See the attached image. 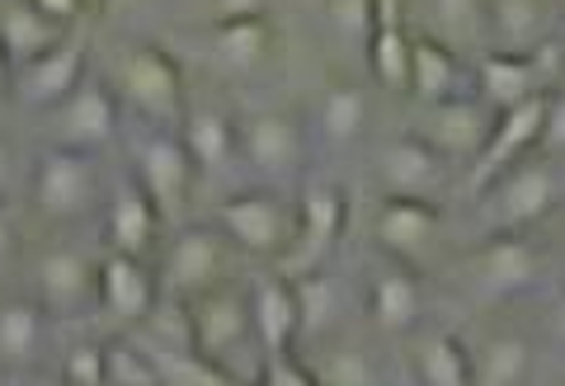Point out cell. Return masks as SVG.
Returning <instances> with one entry per match:
<instances>
[{"label": "cell", "mask_w": 565, "mask_h": 386, "mask_svg": "<svg viewBox=\"0 0 565 386\" xmlns=\"http://www.w3.org/2000/svg\"><path fill=\"white\" fill-rule=\"evenodd\" d=\"M184 315H189L193 363L232 386H259L269 354H264L255 321H250V288L217 283L212 292L184 302Z\"/></svg>", "instance_id": "obj_1"}, {"label": "cell", "mask_w": 565, "mask_h": 386, "mask_svg": "<svg viewBox=\"0 0 565 386\" xmlns=\"http://www.w3.org/2000/svg\"><path fill=\"white\" fill-rule=\"evenodd\" d=\"M565 203V161L561 156H527L523 165L504 170L490 189H481L476 213L486 236H533L537 222L556 217Z\"/></svg>", "instance_id": "obj_2"}, {"label": "cell", "mask_w": 565, "mask_h": 386, "mask_svg": "<svg viewBox=\"0 0 565 386\" xmlns=\"http://www.w3.org/2000/svg\"><path fill=\"white\" fill-rule=\"evenodd\" d=\"M552 278V250L537 236H481L462 255V292L486 307H504L514 297L542 288Z\"/></svg>", "instance_id": "obj_3"}, {"label": "cell", "mask_w": 565, "mask_h": 386, "mask_svg": "<svg viewBox=\"0 0 565 386\" xmlns=\"http://www.w3.org/2000/svg\"><path fill=\"white\" fill-rule=\"evenodd\" d=\"M118 95L141 122H147V128H161V132H180V122L189 114L180 62H174L166 47H156V43H141L132 52H122Z\"/></svg>", "instance_id": "obj_4"}, {"label": "cell", "mask_w": 565, "mask_h": 386, "mask_svg": "<svg viewBox=\"0 0 565 386\" xmlns=\"http://www.w3.org/2000/svg\"><path fill=\"white\" fill-rule=\"evenodd\" d=\"M217 232L236 250L278 265L297 240V199H282L278 189H245L217 203Z\"/></svg>", "instance_id": "obj_5"}, {"label": "cell", "mask_w": 565, "mask_h": 386, "mask_svg": "<svg viewBox=\"0 0 565 386\" xmlns=\"http://www.w3.org/2000/svg\"><path fill=\"white\" fill-rule=\"evenodd\" d=\"M33 207L47 222H81L90 207L99 203V156L90 151H66V147H47L33 165Z\"/></svg>", "instance_id": "obj_6"}, {"label": "cell", "mask_w": 565, "mask_h": 386, "mask_svg": "<svg viewBox=\"0 0 565 386\" xmlns=\"http://www.w3.org/2000/svg\"><path fill=\"white\" fill-rule=\"evenodd\" d=\"M241 161L264 180H292L307 165V122L288 109H245L236 118Z\"/></svg>", "instance_id": "obj_7"}, {"label": "cell", "mask_w": 565, "mask_h": 386, "mask_svg": "<svg viewBox=\"0 0 565 386\" xmlns=\"http://www.w3.org/2000/svg\"><path fill=\"white\" fill-rule=\"evenodd\" d=\"M344 222H349V207H344L340 189H330V184L307 189L302 199H297V240H292V250L274 265V274L307 278V274L330 269V255L344 236Z\"/></svg>", "instance_id": "obj_8"}, {"label": "cell", "mask_w": 565, "mask_h": 386, "mask_svg": "<svg viewBox=\"0 0 565 386\" xmlns=\"http://www.w3.org/2000/svg\"><path fill=\"white\" fill-rule=\"evenodd\" d=\"M212 62L217 72L250 81L278 62V29L264 6H232L212 20Z\"/></svg>", "instance_id": "obj_9"}, {"label": "cell", "mask_w": 565, "mask_h": 386, "mask_svg": "<svg viewBox=\"0 0 565 386\" xmlns=\"http://www.w3.org/2000/svg\"><path fill=\"white\" fill-rule=\"evenodd\" d=\"M494 118L481 99L467 95V99H448V104H419V118H415V137L424 147H434L448 165H476L481 151L494 132Z\"/></svg>", "instance_id": "obj_10"}, {"label": "cell", "mask_w": 565, "mask_h": 386, "mask_svg": "<svg viewBox=\"0 0 565 386\" xmlns=\"http://www.w3.org/2000/svg\"><path fill=\"white\" fill-rule=\"evenodd\" d=\"M373 174L382 184V199H411V203H438L452 180V165L434 147H424L415 132H401L382 142L373 156Z\"/></svg>", "instance_id": "obj_11"}, {"label": "cell", "mask_w": 565, "mask_h": 386, "mask_svg": "<svg viewBox=\"0 0 565 386\" xmlns=\"http://www.w3.org/2000/svg\"><path fill=\"white\" fill-rule=\"evenodd\" d=\"M33 292L39 307L57 321H76L99 307V265L76 245H52L33 265Z\"/></svg>", "instance_id": "obj_12"}, {"label": "cell", "mask_w": 565, "mask_h": 386, "mask_svg": "<svg viewBox=\"0 0 565 386\" xmlns=\"http://www.w3.org/2000/svg\"><path fill=\"white\" fill-rule=\"evenodd\" d=\"M132 180L147 189V199L161 207V213H180L189 203V189L199 180V165L184 151L180 132H161L147 128L132 142Z\"/></svg>", "instance_id": "obj_13"}, {"label": "cell", "mask_w": 565, "mask_h": 386, "mask_svg": "<svg viewBox=\"0 0 565 386\" xmlns=\"http://www.w3.org/2000/svg\"><path fill=\"white\" fill-rule=\"evenodd\" d=\"M222 269H226V236L217 226H184V232H174V240L166 245L161 288L184 307L193 297L226 283Z\"/></svg>", "instance_id": "obj_14"}, {"label": "cell", "mask_w": 565, "mask_h": 386, "mask_svg": "<svg viewBox=\"0 0 565 386\" xmlns=\"http://www.w3.org/2000/svg\"><path fill=\"white\" fill-rule=\"evenodd\" d=\"M552 66H556V47L542 52V57H500V52L476 57V72H471L476 99H481L490 114H509V109H519V104L546 99L556 90Z\"/></svg>", "instance_id": "obj_15"}, {"label": "cell", "mask_w": 565, "mask_h": 386, "mask_svg": "<svg viewBox=\"0 0 565 386\" xmlns=\"http://www.w3.org/2000/svg\"><path fill=\"white\" fill-rule=\"evenodd\" d=\"M47 137L52 147H66V151H90L99 156L104 147L118 137V99L104 81L85 76V85L66 104H57L47 118Z\"/></svg>", "instance_id": "obj_16"}, {"label": "cell", "mask_w": 565, "mask_h": 386, "mask_svg": "<svg viewBox=\"0 0 565 386\" xmlns=\"http://www.w3.org/2000/svg\"><path fill=\"white\" fill-rule=\"evenodd\" d=\"M438 232H444V213L438 203H411V199H382L373 213V240L382 259H396L405 269L429 265Z\"/></svg>", "instance_id": "obj_17"}, {"label": "cell", "mask_w": 565, "mask_h": 386, "mask_svg": "<svg viewBox=\"0 0 565 386\" xmlns=\"http://www.w3.org/2000/svg\"><path fill=\"white\" fill-rule=\"evenodd\" d=\"M486 39L500 57H542L561 43V10L542 0H486Z\"/></svg>", "instance_id": "obj_18"}, {"label": "cell", "mask_w": 565, "mask_h": 386, "mask_svg": "<svg viewBox=\"0 0 565 386\" xmlns=\"http://www.w3.org/2000/svg\"><path fill=\"white\" fill-rule=\"evenodd\" d=\"M552 99V95H546ZM546 99H533V104H519V109H509L494 118V132H490V142L481 151V161H476L467 170V189H490L494 180H500L504 170H514L523 165L527 156H537L542 151V128H546Z\"/></svg>", "instance_id": "obj_19"}, {"label": "cell", "mask_w": 565, "mask_h": 386, "mask_svg": "<svg viewBox=\"0 0 565 386\" xmlns=\"http://www.w3.org/2000/svg\"><path fill=\"white\" fill-rule=\"evenodd\" d=\"M85 57H90V47H85L81 33H71V39L62 47H52L47 57L29 62L14 72V99L24 104V109H39V114H52L57 104H66L71 95L85 85Z\"/></svg>", "instance_id": "obj_20"}, {"label": "cell", "mask_w": 565, "mask_h": 386, "mask_svg": "<svg viewBox=\"0 0 565 386\" xmlns=\"http://www.w3.org/2000/svg\"><path fill=\"white\" fill-rule=\"evenodd\" d=\"M367 321H373L382 335H415L424 321V288H419V269H405L396 259H382V265L367 274V292H363Z\"/></svg>", "instance_id": "obj_21"}, {"label": "cell", "mask_w": 565, "mask_h": 386, "mask_svg": "<svg viewBox=\"0 0 565 386\" xmlns=\"http://www.w3.org/2000/svg\"><path fill=\"white\" fill-rule=\"evenodd\" d=\"M250 321L264 344V354H292L302 344V311H297V288L282 274L250 278Z\"/></svg>", "instance_id": "obj_22"}, {"label": "cell", "mask_w": 565, "mask_h": 386, "mask_svg": "<svg viewBox=\"0 0 565 386\" xmlns=\"http://www.w3.org/2000/svg\"><path fill=\"white\" fill-rule=\"evenodd\" d=\"M411 66H415L411 14H405V6L377 0V33H373V47H367V72H373L382 90L411 95Z\"/></svg>", "instance_id": "obj_23"}, {"label": "cell", "mask_w": 565, "mask_h": 386, "mask_svg": "<svg viewBox=\"0 0 565 386\" xmlns=\"http://www.w3.org/2000/svg\"><path fill=\"white\" fill-rule=\"evenodd\" d=\"M76 29L57 24L52 14L39 6V0H0V47H6L10 66H20L47 57L52 47H62Z\"/></svg>", "instance_id": "obj_24"}, {"label": "cell", "mask_w": 565, "mask_h": 386, "mask_svg": "<svg viewBox=\"0 0 565 386\" xmlns=\"http://www.w3.org/2000/svg\"><path fill=\"white\" fill-rule=\"evenodd\" d=\"M99 307L114 315V321L141 325L156 315V274L128 255H104L99 259Z\"/></svg>", "instance_id": "obj_25"}, {"label": "cell", "mask_w": 565, "mask_h": 386, "mask_svg": "<svg viewBox=\"0 0 565 386\" xmlns=\"http://www.w3.org/2000/svg\"><path fill=\"white\" fill-rule=\"evenodd\" d=\"M156 226H161V207L147 199L137 180H118L109 193V213H104V236H109L114 255L141 259L156 245Z\"/></svg>", "instance_id": "obj_26"}, {"label": "cell", "mask_w": 565, "mask_h": 386, "mask_svg": "<svg viewBox=\"0 0 565 386\" xmlns=\"http://www.w3.org/2000/svg\"><path fill=\"white\" fill-rule=\"evenodd\" d=\"M415 33L419 39H434L438 47L457 52V57H471L481 52L490 57V39H486V0H434V6L415 10Z\"/></svg>", "instance_id": "obj_27"}, {"label": "cell", "mask_w": 565, "mask_h": 386, "mask_svg": "<svg viewBox=\"0 0 565 386\" xmlns=\"http://www.w3.org/2000/svg\"><path fill=\"white\" fill-rule=\"evenodd\" d=\"M367 90L353 81H334L316 95V109H311V137L321 142L326 151H349L353 142L363 137L367 128Z\"/></svg>", "instance_id": "obj_28"}, {"label": "cell", "mask_w": 565, "mask_h": 386, "mask_svg": "<svg viewBox=\"0 0 565 386\" xmlns=\"http://www.w3.org/2000/svg\"><path fill=\"white\" fill-rule=\"evenodd\" d=\"M292 288H297V311H302V340L316 344V340L340 335V325L349 321V311H353V297L344 288V278L321 269V274L292 278Z\"/></svg>", "instance_id": "obj_29"}, {"label": "cell", "mask_w": 565, "mask_h": 386, "mask_svg": "<svg viewBox=\"0 0 565 386\" xmlns=\"http://www.w3.org/2000/svg\"><path fill=\"white\" fill-rule=\"evenodd\" d=\"M537 349L527 340V330L504 325L490 330V335L471 349V377L476 386H523L527 373H533Z\"/></svg>", "instance_id": "obj_30"}, {"label": "cell", "mask_w": 565, "mask_h": 386, "mask_svg": "<svg viewBox=\"0 0 565 386\" xmlns=\"http://www.w3.org/2000/svg\"><path fill=\"white\" fill-rule=\"evenodd\" d=\"M411 95L419 104H448V99H467L476 95L471 72L457 52L438 47L434 39L415 33V66H411Z\"/></svg>", "instance_id": "obj_31"}, {"label": "cell", "mask_w": 565, "mask_h": 386, "mask_svg": "<svg viewBox=\"0 0 565 386\" xmlns=\"http://www.w3.org/2000/svg\"><path fill=\"white\" fill-rule=\"evenodd\" d=\"M411 382L415 386H476L471 349L452 330H419L411 340Z\"/></svg>", "instance_id": "obj_32"}, {"label": "cell", "mask_w": 565, "mask_h": 386, "mask_svg": "<svg viewBox=\"0 0 565 386\" xmlns=\"http://www.w3.org/2000/svg\"><path fill=\"white\" fill-rule=\"evenodd\" d=\"M297 358L307 363V373L316 377V386H386L373 354L359 349L353 340H340V335L297 349Z\"/></svg>", "instance_id": "obj_33"}, {"label": "cell", "mask_w": 565, "mask_h": 386, "mask_svg": "<svg viewBox=\"0 0 565 386\" xmlns=\"http://www.w3.org/2000/svg\"><path fill=\"white\" fill-rule=\"evenodd\" d=\"M180 142L184 151L193 156L199 174H212V170H226L232 161H241V142H236V118L222 114V109H189L184 122H180Z\"/></svg>", "instance_id": "obj_34"}, {"label": "cell", "mask_w": 565, "mask_h": 386, "mask_svg": "<svg viewBox=\"0 0 565 386\" xmlns=\"http://www.w3.org/2000/svg\"><path fill=\"white\" fill-rule=\"evenodd\" d=\"M43 307L39 302H6L0 307V363L20 367L33 363L43 349Z\"/></svg>", "instance_id": "obj_35"}, {"label": "cell", "mask_w": 565, "mask_h": 386, "mask_svg": "<svg viewBox=\"0 0 565 386\" xmlns=\"http://www.w3.org/2000/svg\"><path fill=\"white\" fill-rule=\"evenodd\" d=\"M321 20H326L334 43H344V47L367 57L373 33H377V0H330V6L321 10Z\"/></svg>", "instance_id": "obj_36"}, {"label": "cell", "mask_w": 565, "mask_h": 386, "mask_svg": "<svg viewBox=\"0 0 565 386\" xmlns=\"http://www.w3.org/2000/svg\"><path fill=\"white\" fill-rule=\"evenodd\" d=\"M104 373H109V386H166L161 363L122 340L104 344Z\"/></svg>", "instance_id": "obj_37"}, {"label": "cell", "mask_w": 565, "mask_h": 386, "mask_svg": "<svg viewBox=\"0 0 565 386\" xmlns=\"http://www.w3.org/2000/svg\"><path fill=\"white\" fill-rule=\"evenodd\" d=\"M62 382L66 386H109V373H104V344H71L62 354Z\"/></svg>", "instance_id": "obj_38"}, {"label": "cell", "mask_w": 565, "mask_h": 386, "mask_svg": "<svg viewBox=\"0 0 565 386\" xmlns=\"http://www.w3.org/2000/svg\"><path fill=\"white\" fill-rule=\"evenodd\" d=\"M259 386H316V377L307 373V363L292 354H269V363H264L259 373Z\"/></svg>", "instance_id": "obj_39"}, {"label": "cell", "mask_w": 565, "mask_h": 386, "mask_svg": "<svg viewBox=\"0 0 565 386\" xmlns=\"http://www.w3.org/2000/svg\"><path fill=\"white\" fill-rule=\"evenodd\" d=\"M542 156H561V161H565V85H556V90H552V99H546Z\"/></svg>", "instance_id": "obj_40"}, {"label": "cell", "mask_w": 565, "mask_h": 386, "mask_svg": "<svg viewBox=\"0 0 565 386\" xmlns=\"http://www.w3.org/2000/svg\"><path fill=\"white\" fill-rule=\"evenodd\" d=\"M14 255H20V232H14L10 213L0 207V278H6L14 269Z\"/></svg>", "instance_id": "obj_41"}, {"label": "cell", "mask_w": 565, "mask_h": 386, "mask_svg": "<svg viewBox=\"0 0 565 386\" xmlns=\"http://www.w3.org/2000/svg\"><path fill=\"white\" fill-rule=\"evenodd\" d=\"M542 325H546V335H552L556 344H565V288H556L552 302L542 307Z\"/></svg>", "instance_id": "obj_42"}, {"label": "cell", "mask_w": 565, "mask_h": 386, "mask_svg": "<svg viewBox=\"0 0 565 386\" xmlns=\"http://www.w3.org/2000/svg\"><path fill=\"white\" fill-rule=\"evenodd\" d=\"M10 193H14V151L6 137H0V207L10 203Z\"/></svg>", "instance_id": "obj_43"}, {"label": "cell", "mask_w": 565, "mask_h": 386, "mask_svg": "<svg viewBox=\"0 0 565 386\" xmlns=\"http://www.w3.org/2000/svg\"><path fill=\"white\" fill-rule=\"evenodd\" d=\"M14 90V66H10V57H6V47H0V99H6Z\"/></svg>", "instance_id": "obj_44"}, {"label": "cell", "mask_w": 565, "mask_h": 386, "mask_svg": "<svg viewBox=\"0 0 565 386\" xmlns=\"http://www.w3.org/2000/svg\"><path fill=\"white\" fill-rule=\"evenodd\" d=\"M20 386H66V382H43V377H29V382H20Z\"/></svg>", "instance_id": "obj_45"}, {"label": "cell", "mask_w": 565, "mask_h": 386, "mask_svg": "<svg viewBox=\"0 0 565 386\" xmlns=\"http://www.w3.org/2000/svg\"><path fill=\"white\" fill-rule=\"evenodd\" d=\"M561 265H565V240H561ZM561 288H565V269H561Z\"/></svg>", "instance_id": "obj_46"}, {"label": "cell", "mask_w": 565, "mask_h": 386, "mask_svg": "<svg viewBox=\"0 0 565 386\" xmlns=\"http://www.w3.org/2000/svg\"><path fill=\"white\" fill-rule=\"evenodd\" d=\"M401 386H415V382H401Z\"/></svg>", "instance_id": "obj_47"}]
</instances>
